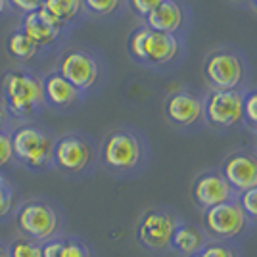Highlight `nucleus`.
I'll list each match as a JSON object with an SVG mask.
<instances>
[{
	"label": "nucleus",
	"instance_id": "16",
	"mask_svg": "<svg viewBox=\"0 0 257 257\" xmlns=\"http://www.w3.org/2000/svg\"><path fill=\"white\" fill-rule=\"evenodd\" d=\"M43 257H92V253L75 236H58L43 244Z\"/></svg>",
	"mask_w": 257,
	"mask_h": 257
},
{
	"label": "nucleus",
	"instance_id": "12",
	"mask_svg": "<svg viewBox=\"0 0 257 257\" xmlns=\"http://www.w3.org/2000/svg\"><path fill=\"white\" fill-rule=\"evenodd\" d=\"M223 179L232 190L246 192L257 186V158L249 154H234L223 165Z\"/></svg>",
	"mask_w": 257,
	"mask_h": 257
},
{
	"label": "nucleus",
	"instance_id": "34",
	"mask_svg": "<svg viewBox=\"0 0 257 257\" xmlns=\"http://www.w3.org/2000/svg\"><path fill=\"white\" fill-rule=\"evenodd\" d=\"M192 257H200V253H198V255H192Z\"/></svg>",
	"mask_w": 257,
	"mask_h": 257
},
{
	"label": "nucleus",
	"instance_id": "13",
	"mask_svg": "<svg viewBox=\"0 0 257 257\" xmlns=\"http://www.w3.org/2000/svg\"><path fill=\"white\" fill-rule=\"evenodd\" d=\"M194 202L204 207V209H211L215 205H221L225 202H230L232 198V188L230 184L223 179V175H202L198 181L194 182L192 188Z\"/></svg>",
	"mask_w": 257,
	"mask_h": 257
},
{
	"label": "nucleus",
	"instance_id": "31",
	"mask_svg": "<svg viewBox=\"0 0 257 257\" xmlns=\"http://www.w3.org/2000/svg\"><path fill=\"white\" fill-rule=\"evenodd\" d=\"M6 119H8V113H6L4 106L0 104V133H2V128L6 127Z\"/></svg>",
	"mask_w": 257,
	"mask_h": 257
},
{
	"label": "nucleus",
	"instance_id": "32",
	"mask_svg": "<svg viewBox=\"0 0 257 257\" xmlns=\"http://www.w3.org/2000/svg\"><path fill=\"white\" fill-rule=\"evenodd\" d=\"M0 257H10V251H8V244L0 240Z\"/></svg>",
	"mask_w": 257,
	"mask_h": 257
},
{
	"label": "nucleus",
	"instance_id": "18",
	"mask_svg": "<svg viewBox=\"0 0 257 257\" xmlns=\"http://www.w3.org/2000/svg\"><path fill=\"white\" fill-rule=\"evenodd\" d=\"M171 244L175 249L182 253V255H198L202 249L205 247L204 234L192 225H177L175 232H173Z\"/></svg>",
	"mask_w": 257,
	"mask_h": 257
},
{
	"label": "nucleus",
	"instance_id": "33",
	"mask_svg": "<svg viewBox=\"0 0 257 257\" xmlns=\"http://www.w3.org/2000/svg\"><path fill=\"white\" fill-rule=\"evenodd\" d=\"M4 6H6V0H0V14L4 12Z\"/></svg>",
	"mask_w": 257,
	"mask_h": 257
},
{
	"label": "nucleus",
	"instance_id": "14",
	"mask_svg": "<svg viewBox=\"0 0 257 257\" xmlns=\"http://www.w3.org/2000/svg\"><path fill=\"white\" fill-rule=\"evenodd\" d=\"M202 115V102L192 94H175L167 102V117L177 125H192Z\"/></svg>",
	"mask_w": 257,
	"mask_h": 257
},
{
	"label": "nucleus",
	"instance_id": "24",
	"mask_svg": "<svg viewBox=\"0 0 257 257\" xmlns=\"http://www.w3.org/2000/svg\"><path fill=\"white\" fill-rule=\"evenodd\" d=\"M240 207H242V211L246 213V217L257 221V186L255 188H251V190L242 192V198H240Z\"/></svg>",
	"mask_w": 257,
	"mask_h": 257
},
{
	"label": "nucleus",
	"instance_id": "17",
	"mask_svg": "<svg viewBox=\"0 0 257 257\" xmlns=\"http://www.w3.org/2000/svg\"><path fill=\"white\" fill-rule=\"evenodd\" d=\"M44 86V98H48V102L54 106H71L79 98V90L71 83H67L60 73H54L43 83Z\"/></svg>",
	"mask_w": 257,
	"mask_h": 257
},
{
	"label": "nucleus",
	"instance_id": "4",
	"mask_svg": "<svg viewBox=\"0 0 257 257\" xmlns=\"http://www.w3.org/2000/svg\"><path fill=\"white\" fill-rule=\"evenodd\" d=\"M177 39L169 33L139 29L131 37V52L139 60H146L152 64H165L177 54Z\"/></svg>",
	"mask_w": 257,
	"mask_h": 257
},
{
	"label": "nucleus",
	"instance_id": "20",
	"mask_svg": "<svg viewBox=\"0 0 257 257\" xmlns=\"http://www.w3.org/2000/svg\"><path fill=\"white\" fill-rule=\"evenodd\" d=\"M43 8H46L62 23H67L77 16L81 8V0H43Z\"/></svg>",
	"mask_w": 257,
	"mask_h": 257
},
{
	"label": "nucleus",
	"instance_id": "3",
	"mask_svg": "<svg viewBox=\"0 0 257 257\" xmlns=\"http://www.w3.org/2000/svg\"><path fill=\"white\" fill-rule=\"evenodd\" d=\"M4 100L12 115H31L44 102L43 81L25 71H14L4 77Z\"/></svg>",
	"mask_w": 257,
	"mask_h": 257
},
{
	"label": "nucleus",
	"instance_id": "1",
	"mask_svg": "<svg viewBox=\"0 0 257 257\" xmlns=\"http://www.w3.org/2000/svg\"><path fill=\"white\" fill-rule=\"evenodd\" d=\"M12 215L20 236L39 244L62 236V230H64V219L60 209L50 200H44V198L25 200L16 205Z\"/></svg>",
	"mask_w": 257,
	"mask_h": 257
},
{
	"label": "nucleus",
	"instance_id": "6",
	"mask_svg": "<svg viewBox=\"0 0 257 257\" xmlns=\"http://www.w3.org/2000/svg\"><path fill=\"white\" fill-rule=\"evenodd\" d=\"M92 160V150L88 146V142L81 137H64V139L56 140L54 144V156L52 165L65 175H79L90 165Z\"/></svg>",
	"mask_w": 257,
	"mask_h": 257
},
{
	"label": "nucleus",
	"instance_id": "19",
	"mask_svg": "<svg viewBox=\"0 0 257 257\" xmlns=\"http://www.w3.org/2000/svg\"><path fill=\"white\" fill-rule=\"evenodd\" d=\"M22 33L31 41L37 48L39 46H46L50 44L58 37V29H54L50 25L41 20V16L37 12H31V14H25L22 23Z\"/></svg>",
	"mask_w": 257,
	"mask_h": 257
},
{
	"label": "nucleus",
	"instance_id": "21",
	"mask_svg": "<svg viewBox=\"0 0 257 257\" xmlns=\"http://www.w3.org/2000/svg\"><path fill=\"white\" fill-rule=\"evenodd\" d=\"M8 52L16 58V60H29L37 54V46L23 35L22 31H14L8 37Z\"/></svg>",
	"mask_w": 257,
	"mask_h": 257
},
{
	"label": "nucleus",
	"instance_id": "28",
	"mask_svg": "<svg viewBox=\"0 0 257 257\" xmlns=\"http://www.w3.org/2000/svg\"><path fill=\"white\" fill-rule=\"evenodd\" d=\"M200 257H234V253L223 244H209L200 251Z\"/></svg>",
	"mask_w": 257,
	"mask_h": 257
},
{
	"label": "nucleus",
	"instance_id": "7",
	"mask_svg": "<svg viewBox=\"0 0 257 257\" xmlns=\"http://www.w3.org/2000/svg\"><path fill=\"white\" fill-rule=\"evenodd\" d=\"M175 219L165 211H148L142 215L139 223V240L142 246L150 247L154 251H161L171 246V238L175 232Z\"/></svg>",
	"mask_w": 257,
	"mask_h": 257
},
{
	"label": "nucleus",
	"instance_id": "15",
	"mask_svg": "<svg viewBox=\"0 0 257 257\" xmlns=\"http://www.w3.org/2000/svg\"><path fill=\"white\" fill-rule=\"evenodd\" d=\"M146 20H148V29H152V31L169 33V35H173V33L181 27L182 12L177 2L165 0V2H161L156 10L150 12V14L146 16Z\"/></svg>",
	"mask_w": 257,
	"mask_h": 257
},
{
	"label": "nucleus",
	"instance_id": "23",
	"mask_svg": "<svg viewBox=\"0 0 257 257\" xmlns=\"http://www.w3.org/2000/svg\"><path fill=\"white\" fill-rule=\"evenodd\" d=\"M16 209V190L12 186V182L0 175V219L10 217Z\"/></svg>",
	"mask_w": 257,
	"mask_h": 257
},
{
	"label": "nucleus",
	"instance_id": "30",
	"mask_svg": "<svg viewBox=\"0 0 257 257\" xmlns=\"http://www.w3.org/2000/svg\"><path fill=\"white\" fill-rule=\"evenodd\" d=\"M244 115L247 117L249 123H257V92L249 94L247 100L244 102Z\"/></svg>",
	"mask_w": 257,
	"mask_h": 257
},
{
	"label": "nucleus",
	"instance_id": "11",
	"mask_svg": "<svg viewBox=\"0 0 257 257\" xmlns=\"http://www.w3.org/2000/svg\"><path fill=\"white\" fill-rule=\"evenodd\" d=\"M244 115V100L236 90H217L207 104V119L217 127H230Z\"/></svg>",
	"mask_w": 257,
	"mask_h": 257
},
{
	"label": "nucleus",
	"instance_id": "9",
	"mask_svg": "<svg viewBox=\"0 0 257 257\" xmlns=\"http://www.w3.org/2000/svg\"><path fill=\"white\" fill-rule=\"evenodd\" d=\"M60 75L75 86L77 90H86L96 83L98 65L86 52L71 50L60 62Z\"/></svg>",
	"mask_w": 257,
	"mask_h": 257
},
{
	"label": "nucleus",
	"instance_id": "2",
	"mask_svg": "<svg viewBox=\"0 0 257 257\" xmlns=\"http://www.w3.org/2000/svg\"><path fill=\"white\" fill-rule=\"evenodd\" d=\"M12 137V150L14 160H18L31 171H44L52 165L54 144L50 133L37 125H22L18 127Z\"/></svg>",
	"mask_w": 257,
	"mask_h": 257
},
{
	"label": "nucleus",
	"instance_id": "8",
	"mask_svg": "<svg viewBox=\"0 0 257 257\" xmlns=\"http://www.w3.org/2000/svg\"><path fill=\"white\" fill-rule=\"evenodd\" d=\"M246 213L236 202H225L211 209H205V226L211 234L219 238L238 236L246 226Z\"/></svg>",
	"mask_w": 257,
	"mask_h": 257
},
{
	"label": "nucleus",
	"instance_id": "35",
	"mask_svg": "<svg viewBox=\"0 0 257 257\" xmlns=\"http://www.w3.org/2000/svg\"><path fill=\"white\" fill-rule=\"evenodd\" d=\"M253 2H255V6H257V0H253Z\"/></svg>",
	"mask_w": 257,
	"mask_h": 257
},
{
	"label": "nucleus",
	"instance_id": "25",
	"mask_svg": "<svg viewBox=\"0 0 257 257\" xmlns=\"http://www.w3.org/2000/svg\"><path fill=\"white\" fill-rule=\"evenodd\" d=\"M85 6L90 12L94 14H100V16H106V14H111L119 6V0H83Z\"/></svg>",
	"mask_w": 257,
	"mask_h": 257
},
{
	"label": "nucleus",
	"instance_id": "27",
	"mask_svg": "<svg viewBox=\"0 0 257 257\" xmlns=\"http://www.w3.org/2000/svg\"><path fill=\"white\" fill-rule=\"evenodd\" d=\"M161 2H165V0H131V6L140 16H148L150 12H154L160 6Z\"/></svg>",
	"mask_w": 257,
	"mask_h": 257
},
{
	"label": "nucleus",
	"instance_id": "29",
	"mask_svg": "<svg viewBox=\"0 0 257 257\" xmlns=\"http://www.w3.org/2000/svg\"><path fill=\"white\" fill-rule=\"evenodd\" d=\"M14 8L25 12V14H31V12H37L41 6H43V0H8Z\"/></svg>",
	"mask_w": 257,
	"mask_h": 257
},
{
	"label": "nucleus",
	"instance_id": "5",
	"mask_svg": "<svg viewBox=\"0 0 257 257\" xmlns=\"http://www.w3.org/2000/svg\"><path fill=\"white\" fill-rule=\"evenodd\" d=\"M142 150L135 135L117 131L111 133L102 146V160L113 171H131L139 165Z\"/></svg>",
	"mask_w": 257,
	"mask_h": 257
},
{
	"label": "nucleus",
	"instance_id": "26",
	"mask_svg": "<svg viewBox=\"0 0 257 257\" xmlns=\"http://www.w3.org/2000/svg\"><path fill=\"white\" fill-rule=\"evenodd\" d=\"M14 160V150H12V137L8 133H0V167L8 165Z\"/></svg>",
	"mask_w": 257,
	"mask_h": 257
},
{
	"label": "nucleus",
	"instance_id": "22",
	"mask_svg": "<svg viewBox=\"0 0 257 257\" xmlns=\"http://www.w3.org/2000/svg\"><path fill=\"white\" fill-rule=\"evenodd\" d=\"M8 251L10 257H43V244L18 236L8 244Z\"/></svg>",
	"mask_w": 257,
	"mask_h": 257
},
{
	"label": "nucleus",
	"instance_id": "10",
	"mask_svg": "<svg viewBox=\"0 0 257 257\" xmlns=\"http://www.w3.org/2000/svg\"><path fill=\"white\" fill-rule=\"evenodd\" d=\"M205 75L217 90H234L242 79V64L232 54L215 52L205 62Z\"/></svg>",
	"mask_w": 257,
	"mask_h": 257
}]
</instances>
